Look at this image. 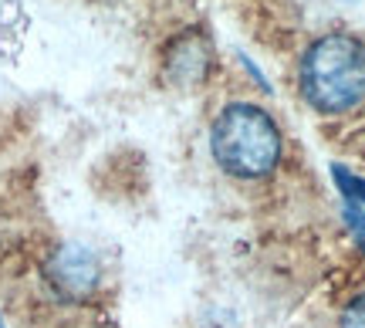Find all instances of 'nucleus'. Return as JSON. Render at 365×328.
I'll return each mask as SVG.
<instances>
[{
	"label": "nucleus",
	"mask_w": 365,
	"mask_h": 328,
	"mask_svg": "<svg viewBox=\"0 0 365 328\" xmlns=\"http://www.w3.org/2000/svg\"><path fill=\"white\" fill-rule=\"evenodd\" d=\"M341 328H365V291L355 294L341 312Z\"/></svg>",
	"instance_id": "obj_5"
},
{
	"label": "nucleus",
	"mask_w": 365,
	"mask_h": 328,
	"mask_svg": "<svg viewBox=\"0 0 365 328\" xmlns=\"http://www.w3.org/2000/svg\"><path fill=\"white\" fill-rule=\"evenodd\" d=\"M304 102L325 116L352 112L365 102V41L355 34H325L308 44L298 65Z\"/></svg>",
	"instance_id": "obj_1"
},
{
	"label": "nucleus",
	"mask_w": 365,
	"mask_h": 328,
	"mask_svg": "<svg viewBox=\"0 0 365 328\" xmlns=\"http://www.w3.org/2000/svg\"><path fill=\"white\" fill-rule=\"evenodd\" d=\"M335 176H339V186L349 193L352 200H365V183L362 180H355V176H349L345 170H335Z\"/></svg>",
	"instance_id": "obj_6"
},
{
	"label": "nucleus",
	"mask_w": 365,
	"mask_h": 328,
	"mask_svg": "<svg viewBox=\"0 0 365 328\" xmlns=\"http://www.w3.org/2000/svg\"><path fill=\"white\" fill-rule=\"evenodd\" d=\"M213 156L237 180H261L281 159V132L261 106L234 102L213 122Z\"/></svg>",
	"instance_id": "obj_2"
},
{
	"label": "nucleus",
	"mask_w": 365,
	"mask_h": 328,
	"mask_svg": "<svg viewBox=\"0 0 365 328\" xmlns=\"http://www.w3.org/2000/svg\"><path fill=\"white\" fill-rule=\"evenodd\" d=\"M98 261H95V254L85 247H61L58 254L51 257L48 264V281L54 285L58 294H65V298H85L95 291L98 285Z\"/></svg>",
	"instance_id": "obj_3"
},
{
	"label": "nucleus",
	"mask_w": 365,
	"mask_h": 328,
	"mask_svg": "<svg viewBox=\"0 0 365 328\" xmlns=\"http://www.w3.org/2000/svg\"><path fill=\"white\" fill-rule=\"evenodd\" d=\"M166 71L176 85H196L210 71V41L203 34H182L166 54Z\"/></svg>",
	"instance_id": "obj_4"
}]
</instances>
